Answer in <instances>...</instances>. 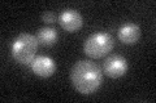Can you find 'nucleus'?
Here are the masks:
<instances>
[{"label":"nucleus","instance_id":"nucleus-1","mask_svg":"<svg viewBox=\"0 0 156 103\" xmlns=\"http://www.w3.org/2000/svg\"><path fill=\"white\" fill-rule=\"evenodd\" d=\"M70 80L73 86L82 94H92L101 85L103 75L100 67L91 61H78L70 71Z\"/></svg>","mask_w":156,"mask_h":103},{"label":"nucleus","instance_id":"nucleus-2","mask_svg":"<svg viewBox=\"0 0 156 103\" xmlns=\"http://www.w3.org/2000/svg\"><path fill=\"white\" fill-rule=\"evenodd\" d=\"M39 43L31 34H20L12 44V56L21 65H29L35 58Z\"/></svg>","mask_w":156,"mask_h":103},{"label":"nucleus","instance_id":"nucleus-3","mask_svg":"<svg viewBox=\"0 0 156 103\" xmlns=\"http://www.w3.org/2000/svg\"><path fill=\"white\" fill-rule=\"evenodd\" d=\"M115 40L111 34L99 31L91 34L83 43V52L90 58H101L113 49Z\"/></svg>","mask_w":156,"mask_h":103},{"label":"nucleus","instance_id":"nucleus-4","mask_svg":"<svg viewBox=\"0 0 156 103\" xmlns=\"http://www.w3.org/2000/svg\"><path fill=\"white\" fill-rule=\"evenodd\" d=\"M103 68L107 76L117 79V77H121L126 73V71H128V62H126V60L122 56L112 54L105 58Z\"/></svg>","mask_w":156,"mask_h":103},{"label":"nucleus","instance_id":"nucleus-5","mask_svg":"<svg viewBox=\"0 0 156 103\" xmlns=\"http://www.w3.org/2000/svg\"><path fill=\"white\" fill-rule=\"evenodd\" d=\"M58 23L60 26L68 32H76L82 27L83 19H82L81 13L76 9H65L58 14Z\"/></svg>","mask_w":156,"mask_h":103},{"label":"nucleus","instance_id":"nucleus-6","mask_svg":"<svg viewBox=\"0 0 156 103\" xmlns=\"http://www.w3.org/2000/svg\"><path fill=\"white\" fill-rule=\"evenodd\" d=\"M31 70L35 75L41 77H50L56 71V63L52 58L47 56H38L30 63Z\"/></svg>","mask_w":156,"mask_h":103},{"label":"nucleus","instance_id":"nucleus-7","mask_svg":"<svg viewBox=\"0 0 156 103\" xmlns=\"http://www.w3.org/2000/svg\"><path fill=\"white\" fill-rule=\"evenodd\" d=\"M140 27L135 23H124L122 26L119 28V39L122 44L126 45H131L135 44L140 39Z\"/></svg>","mask_w":156,"mask_h":103},{"label":"nucleus","instance_id":"nucleus-8","mask_svg":"<svg viewBox=\"0 0 156 103\" xmlns=\"http://www.w3.org/2000/svg\"><path fill=\"white\" fill-rule=\"evenodd\" d=\"M57 31L53 27H42L37 34V40L43 47H51L57 41Z\"/></svg>","mask_w":156,"mask_h":103},{"label":"nucleus","instance_id":"nucleus-9","mask_svg":"<svg viewBox=\"0 0 156 103\" xmlns=\"http://www.w3.org/2000/svg\"><path fill=\"white\" fill-rule=\"evenodd\" d=\"M57 18L58 17L53 12H46L44 14H43V22H46V23H53V22H56Z\"/></svg>","mask_w":156,"mask_h":103}]
</instances>
